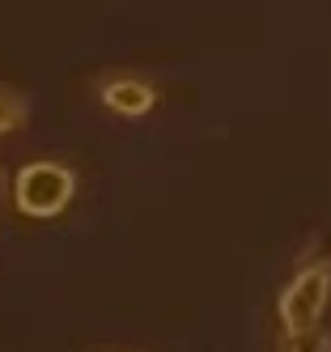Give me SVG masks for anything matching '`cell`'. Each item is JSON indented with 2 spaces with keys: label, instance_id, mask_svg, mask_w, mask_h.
I'll use <instances>...</instances> for the list:
<instances>
[{
  "label": "cell",
  "instance_id": "obj_1",
  "mask_svg": "<svg viewBox=\"0 0 331 352\" xmlns=\"http://www.w3.org/2000/svg\"><path fill=\"white\" fill-rule=\"evenodd\" d=\"M327 301H331V259H314L285 285V293L276 301L280 336L293 340V336L314 331L323 310H327Z\"/></svg>",
  "mask_w": 331,
  "mask_h": 352
},
{
  "label": "cell",
  "instance_id": "obj_6",
  "mask_svg": "<svg viewBox=\"0 0 331 352\" xmlns=\"http://www.w3.org/2000/svg\"><path fill=\"white\" fill-rule=\"evenodd\" d=\"M0 183H5V179H0Z\"/></svg>",
  "mask_w": 331,
  "mask_h": 352
},
{
  "label": "cell",
  "instance_id": "obj_5",
  "mask_svg": "<svg viewBox=\"0 0 331 352\" xmlns=\"http://www.w3.org/2000/svg\"><path fill=\"white\" fill-rule=\"evenodd\" d=\"M285 352H331V336H319V327H314L306 336H293Z\"/></svg>",
  "mask_w": 331,
  "mask_h": 352
},
{
  "label": "cell",
  "instance_id": "obj_2",
  "mask_svg": "<svg viewBox=\"0 0 331 352\" xmlns=\"http://www.w3.org/2000/svg\"><path fill=\"white\" fill-rule=\"evenodd\" d=\"M76 195V174L64 162H30L17 170L13 179V204L17 212L47 221V217H60Z\"/></svg>",
  "mask_w": 331,
  "mask_h": 352
},
{
  "label": "cell",
  "instance_id": "obj_4",
  "mask_svg": "<svg viewBox=\"0 0 331 352\" xmlns=\"http://www.w3.org/2000/svg\"><path fill=\"white\" fill-rule=\"evenodd\" d=\"M25 115H30V107H25V94L13 89V85H0V136L25 128Z\"/></svg>",
  "mask_w": 331,
  "mask_h": 352
},
{
  "label": "cell",
  "instance_id": "obj_3",
  "mask_svg": "<svg viewBox=\"0 0 331 352\" xmlns=\"http://www.w3.org/2000/svg\"><path fill=\"white\" fill-rule=\"evenodd\" d=\"M98 98L107 111H115L123 119H140L158 107V85L136 77V72H111L107 81H98Z\"/></svg>",
  "mask_w": 331,
  "mask_h": 352
}]
</instances>
